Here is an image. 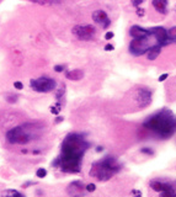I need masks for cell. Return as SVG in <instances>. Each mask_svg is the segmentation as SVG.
Here are the masks:
<instances>
[{
    "mask_svg": "<svg viewBox=\"0 0 176 197\" xmlns=\"http://www.w3.org/2000/svg\"><path fill=\"white\" fill-rule=\"evenodd\" d=\"M171 42L173 41L169 40L165 28L153 27V28H149V34L147 36L141 37V38H133V41L129 43V52L134 57H138L147 53L154 46L163 47Z\"/></svg>",
    "mask_w": 176,
    "mask_h": 197,
    "instance_id": "cell-2",
    "label": "cell"
},
{
    "mask_svg": "<svg viewBox=\"0 0 176 197\" xmlns=\"http://www.w3.org/2000/svg\"><path fill=\"white\" fill-rule=\"evenodd\" d=\"M144 12H145L144 9H142V7H139V6L137 7V15L138 16H144Z\"/></svg>",
    "mask_w": 176,
    "mask_h": 197,
    "instance_id": "cell-28",
    "label": "cell"
},
{
    "mask_svg": "<svg viewBox=\"0 0 176 197\" xmlns=\"http://www.w3.org/2000/svg\"><path fill=\"white\" fill-rule=\"evenodd\" d=\"M21 151H22V154H26L27 153V149H22Z\"/></svg>",
    "mask_w": 176,
    "mask_h": 197,
    "instance_id": "cell-34",
    "label": "cell"
},
{
    "mask_svg": "<svg viewBox=\"0 0 176 197\" xmlns=\"http://www.w3.org/2000/svg\"><path fill=\"white\" fill-rule=\"evenodd\" d=\"M167 76H169V74H167V73H164V74H161V75L158 78V81H164V80H166Z\"/></svg>",
    "mask_w": 176,
    "mask_h": 197,
    "instance_id": "cell-27",
    "label": "cell"
},
{
    "mask_svg": "<svg viewBox=\"0 0 176 197\" xmlns=\"http://www.w3.org/2000/svg\"><path fill=\"white\" fill-rule=\"evenodd\" d=\"M32 139V137L26 132L25 126H17L7 131L6 141L10 144H27Z\"/></svg>",
    "mask_w": 176,
    "mask_h": 197,
    "instance_id": "cell-5",
    "label": "cell"
},
{
    "mask_svg": "<svg viewBox=\"0 0 176 197\" xmlns=\"http://www.w3.org/2000/svg\"><path fill=\"white\" fill-rule=\"evenodd\" d=\"M17 98H19V96H17V94H13V96H7V101L9 102H16L17 101Z\"/></svg>",
    "mask_w": 176,
    "mask_h": 197,
    "instance_id": "cell-23",
    "label": "cell"
},
{
    "mask_svg": "<svg viewBox=\"0 0 176 197\" xmlns=\"http://www.w3.org/2000/svg\"><path fill=\"white\" fill-rule=\"evenodd\" d=\"M85 190H86L88 192H94L96 190V185L95 184H89V185L85 186Z\"/></svg>",
    "mask_w": 176,
    "mask_h": 197,
    "instance_id": "cell-22",
    "label": "cell"
},
{
    "mask_svg": "<svg viewBox=\"0 0 176 197\" xmlns=\"http://www.w3.org/2000/svg\"><path fill=\"white\" fill-rule=\"evenodd\" d=\"M137 102L141 107H147L151 102V92L147 88H141L137 91Z\"/></svg>",
    "mask_w": 176,
    "mask_h": 197,
    "instance_id": "cell-9",
    "label": "cell"
},
{
    "mask_svg": "<svg viewBox=\"0 0 176 197\" xmlns=\"http://www.w3.org/2000/svg\"><path fill=\"white\" fill-rule=\"evenodd\" d=\"M90 144L85 141L84 135L80 133H69L60 147V157L57 158L52 165L59 168L64 172L76 174L80 171L81 160L84 153L89 149Z\"/></svg>",
    "mask_w": 176,
    "mask_h": 197,
    "instance_id": "cell-1",
    "label": "cell"
},
{
    "mask_svg": "<svg viewBox=\"0 0 176 197\" xmlns=\"http://www.w3.org/2000/svg\"><path fill=\"white\" fill-rule=\"evenodd\" d=\"M166 34H167L169 40H171L173 42H176V26L175 27H171L169 31H166Z\"/></svg>",
    "mask_w": 176,
    "mask_h": 197,
    "instance_id": "cell-16",
    "label": "cell"
},
{
    "mask_svg": "<svg viewBox=\"0 0 176 197\" xmlns=\"http://www.w3.org/2000/svg\"><path fill=\"white\" fill-rule=\"evenodd\" d=\"M150 187L153 188L154 191H157V192H165V191L174 190V188L171 187L169 184L160 182L159 180H153V181H150Z\"/></svg>",
    "mask_w": 176,
    "mask_h": 197,
    "instance_id": "cell-12",
    "label": "cell"
},
{
    "mask_svg": "<svg viewBox=\"0 0 176 197\" xmlns=\"http://www.w3.org/2000/svg\"><path fill=\"white\" fill-rule=\"evenodd\" d=\"M14 88L17 89V90H22L23 89V84L21 83V81H15V83H14Z\"/></svg>",
    "mask_w": 176,
    "mask_h": 197,
    "instance_id": "cell-24",
    "label": "cell"
},
{
    "mask_svg": "<svg viewBox=\"0 0 176 197\" xmlns=\"http://www.w3.org/2000/svg\"><path fill=\"white\" fill-rule=\"evenodd\" d=\"M65 78L68 80H73V81L81 80L84 78V72L80 70V69H73V70L65 72Z\"/></svg>",
    "mask_w": 176,
    "mask_h": 197,
    "instance_id": "cell-13",
    "label": "cell"
},
{
    "mask_svg": "<svg viewBox=\"0 0 176 197\" xmlns=\"http://www.w3.org/2000/svg\"><path fill=\"white\" fill-rule=\"evenodd\" d=\"M92 20L96 23L101 25L102 28H108L110 25H111V20L108 19L107 14L104 10H96L92 12Z\"/></svg>",
    "mask_w": 176,
    "mask_h": 197,
    "instance_id": "cell-10",
    "label": "cell"
},
{
    "mask_svg": "<svg viewBox=\"0 0 176 197\" xmlns=\"http://www.w3.org/2000/svg\"><path fill=\"white\" fill-rule=\"evenodd\" d=\"M143 126L165 139L176 132V117L169 110H161L145 120Z\"/></svg>",
    "mask_w": 176,
    "mask_h": 197,
    "instance_id": "cell-3",
    "label": "cell"
},
{
    "mask_svg": "<svg viewBox=\"0 0 176 197\" xmlns=\"http://www.w3.org/2000/svg\"><path fill=\"white\" fill-rule=\"evenodd\" d=\"M148 34H149V28H143L139 26V25H134L129 30V35L132 36L133 38H141V37H144Z\"/></svg>",
    "mask_w": 176,
    "mask_h": 197,
    "instance_id": "cell-11",
    "label": "cell"
},
{
    "mask_svg": "<svg viewBox=\"0 0 176 197\" xmlns=\"http://www.w3.org/2000/svg\"><path fill=\"white\" fill-rule=\"evenodd\" d=\"M113 36H114L113 32H107V34L105 35V38L106 40H111V38H113Z\"/></svg>",
    "mask_w": 176,
    "mask_h": 197,
    "instance_id": "cell-30",
    "label": "cell"
},
{
    "mask_svg": "<svg viewBox=\"0 0 176 197\" xmlns=\"http://www.w3.org/2000/svg\"><path fill=\"white\" fill-rule=\"evenodd\" d=\"M4 195H5L6 197H25L23 195H21L20 192L15 191V190H9V191H6Z\"/></svg>",
    "mask_w": 176,
    "mask_h": 197,
    "instance_id": "cell-17",
    "label": "cell"
},
{
    "mask_svg": "<svg viewBox=\"0 0 176 197\" xmlns=\"http://www.w3.org/2000/svg\"><path fill=\"white\" fill-rule=\"evenodd\" d=\"M32 153H33V154H38V153H39V150H33Z\"/></svg>",
    "mask_w": 176,
    "mask_h": 197,
    "instance_id": "cell-35",
    "label": "cell"
},
{
    "mask_svg": "<svg viewBox=\"0 0 176 197\" xmlns=\"http://www.w3.org/2000/svg\"><path fill=\"white\" fill-rule=\"evenodd\" d=\"M141 153H143V154H147V155H153L154 154V151H153V149H150V148H142L141 149Z\"/></svg>",
    "mask_w": 176,
    "mask_h": 197,
    "instance_id": "cell-21",
    "label": "cell"
},
{
    "mask_svg": "<svg viewBox=\"0 0 176 197\" xmlns=\"http://www.w3.org/2000/svg\"><path fill=\"white\" fill-rule=\"evenodd\" d=\"M154 9L160 14H166V6H167V0H153L151 1Z\"/></svg>",
    "mask_w": 176,
    "mask_h": 197,
    "instance_id": "cell-14",
    "label": "cell"
},
{
    "mask_svg": "<svg viewBox=\"0 0 176 197\" xmlns=\"http://www.w3.org/2000/svg\"><path fill=\"white\" fill-rule=\"evenodd\" d=\"M113 49H114V46H113V44H106V46H105V51H107V52H110V51H113Z\"/></svg>",
    "mask_w": 176,
    "mask_h": 197,
    "instance_id": "cell-29",
    "label": "cell"
},
{
    "mask_svg": "<svg viewBox=\"0 0 176 197\" xmlns=\"http://www.w3.org/2000/svg\"><path fill=\"white\" fill-rule=\"evenodd\" d=\"M102 150H104L102 147H96V151H102Z\"/></svg>",
    "mask_w": 176,
    "mask_h": 197,
    "instance_id": "cell-33",
    "label": "cell"
},
{
    "mask_svg": "<svg viewBox=\"0 0 176 197\" xmlns=\"http://www.w3.org/2000/svg\"><path fill=\"white\" fill-rule=\"evenodd\" d=\"M64 94H65V84H62V86H60L58 89V91H57V95H56L57 100H60V98L64 96Z\"/></svg>",
    "mask_w": 176,
    "mask_h": 197,
    "instance_id": "cell-19",
    "label": "cell"
},
{
    "mask_svg": "<svg viewBox=\"0 0 176 197\" xmlns=\"http://www.w3.org/2000/svg\"><path fill=\"white\" fill-rule=\"evenodd\" d=\"M36 176H37L38 179H43L47 176V170L44 169V168H39V169H37V171H36Z\"/></svg>",
    "mask_w": 176,
    "mask_h": 197,
    "instance_id": "cell-18",
    "label": "cell"
},
{
    "mask_svg": "<svg viewBox=\"0 0 176 197\" xmlns=\"http://www.w3.org/2000/svg\"><path fill=\"white\" fill-rule=\"evenodd\" d=\"M73 35L81 41H91L96 34V28L92 25H76L73 27Z\"/></svg>",
    "mask_w": 176,
    "mask_h": 197,
    "instance_id": "cell-7",
    "label": "cell"
},
{
    "mask_svg": "<svg viewBox=\"0 0 176 197\" xmlns=\"http://www.w3.org/2000/svg\"><path fill=\"white\" fill-rule=\"evenodd\" d=\"M63 121H64V118H63V117H60V116H58V117L56 118V121H54V122H56V123H60V122H63Z\"/></svg>",
    "mask_w": 176,
    "mask_h": 197,
    "instance_id": "cell-32",
    "label": "cell"
},
{
    "mask_svg": "<svg viewBox=\"0 0 176 197\" xmlns=\"http://www.w3.org/2000/svg\"><path fill=\"white\" fill-rule=\"evenodd\" d=\"M130 1H132V5H133L134 7H138L143 1H144V0H130Z\"/></svg>",
    "mask_w": 176,
    "mask_h": 197,
    "instance_id": "cell-26",
    "label": "cell"
},
{
    "mask_svg": "<svg viewBox=\"0 0 176 197\" xmlns=\"http://www.w3.org/2000/svg\"><path fill=\"white\" fill-rule=\"evenodd\" d=\"M65 68H67V65H64V64H57L54 65V72L56 73H62L65 70Z\"/></svg>",
    "mask_w": 176,
    "mask_h": 197,
    "instance_id": "cell-20",
    "label": "cell"
},
{
    "mask_svg": "<svg viewBox=\"0 0 176 197\" xmlns=\"http://www.w3.org/2000/svg\"><path fill=\"white\" fill-rule=\"evenodd\" d=\"M121 170V165L113 157H105L104 159L95 161L90 170V176L99 181H107Z\"/></svg>",
    "mask_w": 176,
    "mask_h": 197,
    "instance_id": "cell-4",
    "label": "cell"
},
{
    "mask_svg": "<svg viewBox=\"0 0 176 197\" xmlns=\"http://www.w3.org/2000/svg\"><path fill=\"white\" fill-rule=\"evenodd\" d=\"M30 86L32 90H35L36 92H51L52 90L57 88V83L54 79H52L50 76H41L37 79H31Z\"/></svg>",
    "mask_w": 176,
    "mask_h": 197,
    "instance_id": "cell-6",
    "label": "cell"
},
{
    "mask_svg": "<svg viewBox=\"0 0 176 197\" xmlns=\"http://www.w3.org/2000/svg\"><path fill=\"white\" fill-rule=\"evenodd\" d=\"M85 185L80 180L73 181L67 188V192L70 197H84L85 196Z\"/></svg>",
    "mask_w": 176,
    "mask_h": 197,
    "instance_id": "cell-8",
    "label": "cell"
},
{
    "mask_svg": "<svg viewBox=\"0 0 176 197\" xmlns=\"http://www.w3.org/2000/svg\"><path fill=\"white\" fill-rule=\"evenodd\" d=\"M132 196L133 197H142V191L141 190H132Z\"/></svg>",
    "mask_w": 176,
    "mask_h": 197,
    "instance_id": "cell-25",
    "label": "cell"
},
{
    "mask_svg": "<svg viewBox=\"0 0 176 197\" xmlns=\"http://www.w3.org/2000/svg\"><path fill=\"white\" fill-rule=\"evenodd\" d=\"M36 184H37V182H35V181H28V182H26V184H23V185H22V187H23V188H26L27 186H31V185H36Z\"/></svg>",
    "mask_w": 176,
    "mask_h": 197,
    "instance_id": "cell-31",
    "label": "cell"
},
{
    "mask_svg": "<svg viewBox=\"0 0 176 197\" xmlns=\"http://www.w3.org/2000/svg\"><path fill=\"white\" fill-rule=\"evenodd\" d=\"M160 52H161V46H154L153 48H150L148 52H147V58L149 60H155L160 56Z\"/></svg>",
    "mask_w": 176,
    "mask_h": 197,
    "instance_id": "cell-15",
    "label": "cell"
}]
</instances>
